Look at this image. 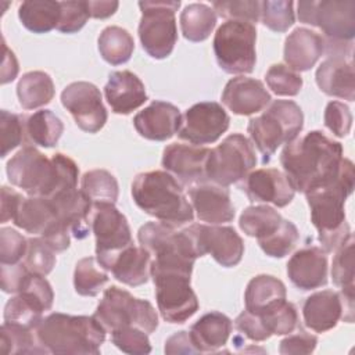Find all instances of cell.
Returning <instances> with one entry per match:
<instances>
[{"mask_svg": "<svg viewBox=\"0 0 355 355\" xmlns=\"http://www.w3.org/2000/svg\"><path fill=\"white\" fill-rule=\"evenodd\" d=\"M186 229L193 237L198 258L211 254V257L225 268H233L241 261L244 241L233 227L191 225Z\"/></svg>", "mask_w": 355, "mask_h": 355, "instance_id": "18", "label": "cell"}, {"mask_svg": "<svg viewBox=\"0 0 355 355\" xmlns=\"http://www.w3.org/2000/svg\"><path fill=\"white\" fill-rule=\"evenodd\" d=\"M230 318L220 312H209L201 316L190 327V338L198 352H214L226 345L232 333Z\"/></svg>", "mask_w": 355, "mask_h": 355, "instance_id": "31", "label": "cell"}, {"mask_svg": "<svg viewBox=\"0 0 355 355\" xmlns=\"http://www.w3.org/2000/svg\"><path fill=\"white\" fill-rule=\"evenodd\" d=\"M298 19L318 26L329 43L352 42L355 36V1L322 0L298 1Z\"/></svg>", "mask_w": 355, "mask_h": 355, "instance_id": "13", "label": "cell"}, {"mask_svg": "<svg viewBox=\"0 0 355 355\" xmlns=\"http://www.w3.org/2000/svg\"><path fill=\"white\" fill-rule=\"evenodd\" d=\"M286 301V286L282 280L270 275L252 277L245 288V309L255 315H262Z\"/></svg>", "mask_w": 355, "mask_h": 355, "instance_id": "32", "label": "cell"}, {"mask_svg": "<svg viewBox=\"0 0 355 355\" xmlns=\"http://www.w3.org/2000/svg\"><path fill=\"white\" fill-rule=\"evenodd\" d=\"M54 83L49 73L31 71L22 75L17 85L19 104L25 110H35L49 104L54 97Z\"/></svg>", "mask_w": 355, "mask_h": 355, "instance_id": "34", "label": "cell"}, {"mask_svg": "<svg viewBox=\"0 0 355 355\" xmlns=\"http://www.w3.org/2000/svg\"><path fill=\"white\" fill-rule=\"evenodd\" d=\"M212 7L223 18L245 21L254 24L259 19L261 1L241 0V1H214Z\"/></svg>", "mask_w": 355, "mask_h": 355, "instance_id": "49", "label": "cell"}, {"mask_svg": "<svg viewBox=\"0 0 355 355\" xmlns=\"http://www.w3.org/2000/svg\"><path fill=\"white\" fill-rule=\"evenodd\" d=\"M230 118L215 101H202L190 107L182 116L178 136L194 146L215 143L229 128Z\"/></svg>", "mask_w": 355, "mask_h": 355, "instance_id": "17", "label": "cell"}, {"mask_svg": "<svg viewBox=\"0 0 355 355\" xmlns=\"http://www.w3.org/2000/svg\"><path fill=\"white\" fill-rule=\"evenodd\" d=\"M7 176L11 184L28 196L50 198L60 191L76 189L79 168L61 153L47 158L37 148L26 146L7 162Z\"/></svg>", "mask_w": 355, "mask_h": 355, "instance_id": "2", "label": "cell"}, {"mask_svg": "<svg viewBox=\"0 0 355 355\" xmlns=\"http://www.w3.org/2000/svg\"><path fill=\"white\" fill-rule=\"evenodd\" d=\"M265 79L269 89L277 96H297L304 83L300 73L284 64L272 65Z\"/></svg>", "mask_w": 355, "mask_h": 355, "instance_id": "46", "label": "cell"}, {"mask_svg": "<svg viewBox=\"0 0 355 355\" xmlns=\"http://www.w3.org/2000/svg\"><path fill=\"white\" fill-rule=\"evenodd\" d=\"M354 184V164L344 158L336 179L305 193L311 209V222L319 233V241L324 252H336L352 236L345 220L344 204L352 193Z\"/></svg>", "mask_w": 355, "mask_h": 355, "instance_id": "3", "label": "cell"}, {"mask_svg": "<svg viewBox=\"0 0 355 355\" xmlns=\"http://www.w3.org/2000/svg\"><path fill=\"white\" fill-rule=\"evenodd\" d=\"M80 190L90 198L93 204H115L119 193L115 176L105 169H93L86 172L82 176Z\"/></svg>", "mask_w": 355, "mask_h": 355, "instance_id": "39", "label": "cell"}, {"mask_svg": "<svg viewBox=\"0 0 355 355\" xmlns=\"http://www.w3.org/2000/svg\"><path fill=\"white\" fill-rule=\"evenodd\" d=\"M255 165L257 155L252 143L244 135L233 133L209 150L205 178L215 184L227 187L245 179Z\"/></svg>", "mask_w": 355, "mask_h": 355, "instance_id": "9", "label": "cell"}, {"mask_svg": "<svg viewBox=\"0 0 355 355\" xmlns=\"http://www.w3.org/2000/svg\"><path fill=\"white\" fill-rule=\"evenodd\" d=\"M28 240L11 227L0 230V262L1 265H15L26 254Z\"/></svg>", "mask_w": 355, "mask_h": 355, "instance_id": "52", "label": "cell"}, {"mask_svg": "<svg viewBox=\"0 0 355 355\" xmlns=\"http://www.w3.org/2000/svg\"><path fill=\"white\" fill-rule=\"evenodd\" d=\"M60 21L57 29L62 33H75L87 22L90 12L87 1H60Z\"/></svg>", "mask_w": 355, "mask_h": 355, "instance_id": "50", "label": "cell"}, {"mask_svg": "<svg viewBox=\"0 0 355 355\" xmlns=\"http://www.w3.org/2000/svg\"><path fill=\"white\" fill-rule=\"evenodd\" d=\"M104 94L112 112L122 115L130 114L148 98L144 83L130 71L111 72Z\"/></svg>", "mask_w": 355, "mask_h": 355, "instance_id": "27", "label": "cell"}, {"mask_svg": "<svg viewBox=\"0 0 355 355\" xmlns=\"http://www.w3.org/2000/svg\"><path fill=\"white\" fill-rule=\"evenodd\" d=\"M3 50H4V60L1 67V83L6 85L15 79L18 73V62L14 53L7 47L4 42H3Z\"/></svg>", "mask_w": 355, "mask_h": 355, "instance_id": "58", "label": "cell"}, {"mask_svg": "<svg viewBox=\"0 0 355 355\" xmlns=\"http://www.w3.org/2000/svg\"><path fill=\"white\" fill-rule=\"evenodd\" d=\"M304 323L316 333H324L337 326L340 320L354 322V287L322 290L311 294L302 305Z\"/></svg>", "mask_w": 355, "mask_h": 355, "instance_id": "15", "label": "cell"}, {"mask_svg": "<svg viewBox=\"0 0 355 355\" xmlns=\"http://www.w3.org/2000/svg\"><path fill=\"white\" fill-rule=\"evenodd\" d=\"M165 352L166 354H198L194 348L189 331H178L171 336L165 343Z\"/></svg>", "mask_w": 355, "mask_h": 355, "instance_id": "57", "label": "cell"}, {"mask_svg": "<svg viewBox=\"0 0 355 355\" xmlns=\"http://www.w3.org/2000/svg\"><path fill=\"white\" fill-rule=\"evenodd\" d=\"M257 29L254 24L237 19L223 22L214 37L218 65L227 73H250L257 62Z\"/></svg>", "mask_w": 355, "mask_h": 355, "instance_id": "8", "label": "cell"}, {"mask_svg": "<svg viewBox=\"0 0 355 355\" xmlns=\"http://www.w3.org/2000/svg\"><path fill=\"white\" fill-rule=\"evenodd\" d=\"M298 239L300 233L297 226L288 219H282V223L273 233L258 239V244L266 255L283 258L295 247Z\"/></svg>", "mask_w": 355, "mask_h": 355, "instance_id": "42", "label": "cell"}, {"mask_svg": "<svg viewBox=\"0 0 355 355\" xmlns=\"http://www.w3.org/2000/svg\"><path fill=\"white\" fill-rule=\"evenodd\" d=\"M132 197L141 211L173 227L194 218L182 184L169 172L139 173L132 183Z\"/></svg>", "mask_w": 355, "mask_h": 355, "instance_id": "4", "label": "cell"}, {"mask_svg": "<svg viewBox=\"0 0 355 355\" xmlns=\"http://www.w3.org/2000/svg\"><path fill=\"white\" fill-rule=\"evenodd\" d=\"M304 126V114L293 100H275L259 116L251 118L247 132L268 162L275 151L294 140Z\"/></svg>", "mask_w": 355, "mask_h": 355, "instance_id": "6", "label": "cell"}, {"mask_svg": "<svg viewBox=\"0 0 355 355\" xmlns=\"http://www.w3.org/2000/svg\"><path fill=\"white\" fill-rule=\"evenodd\" d=\"M133 50L132 35L121 26H107L98 36L100 55L111 65H121L129 61Z\"/></svg>", "mask_w": 355, "mask_h": 355, "instance_id": "36", "label": "cell"}, {"mask_svg": "<svg viewBox=\"0 0 355 355\" xmlns=\"http://www.w3.org/2000/svg\"><path fill=\"white\" fill-rule=\"evenodd\" d=\"M98 265L112 273V276L130 287H136L147 283L150 277L151 254L140 247L128 245L107 259L98 262Z\"/></svg>", "mask_w": 355, "mask_h": 355, "instance_id": "24", "label": "cell"}, {"mask_svg": "<svg viewBox=\"0 0 355 355\" xmlns=\"http://www.w3.org/2000/svg\"><path fill=\"white\" fill-rule=\"evenodd\" d=\"M93 316L107 333L135 326L148 334L158 327V316L154 306L116 286H111L104 291Z\"/></svg>", "mask_w": 355, "mask_h": 355, "instance_id": "7", "label": "cell"}, {"mask_svg": "<svg viewBox=\"0 0 355 355\" xmlns=\"http://www.w3.org/2000/svg\"><path fill=\"white\" fill-rule=\"evenodd\" d=\"M326 49L324 37L306 29H294L284 42V61L295 72L311 69Z\"/></svg>", "mask_w": 355, "mask_h": 355, "instance_id": "30", "label": "cell"}, {"mask_svg": "<svg viewBox=\"0 0 355 355\" xmlns=\"http://www.w3.org/2000/svg\"><path fill=\"white\" fill-rule=\"evenodd\" d=\"M155 286L158 311L165 322L184 323L198 311V300L190 286L191 273L175 269H150Z\"/></svg>", "mask_w": 355, "mask_h": 355, "instance_id": "11", "label": "cell"}, {"mask_svg": "<svg viewBox=\"0 0 355 355\" xmlns=\"http://www.w3.org/2000/svg\"><path fill=\"white\" fill-rule=\"evenodd\" d=\"M282 215L268 205L247 207L240 215V229L250 237L262 239L273 233L282 223Z\"/></svg>", "mask_w": 355, "mask_h": 355, "instance_id": "38", "label": "cell"}, {"mask_svg": "<svg viewBox=\"0 0 355 355\" xmlns=\"http://www.w3.org/2000/svg\"><path fill=\"white\" fill-rule=\"evenodd\" d=\"M133 125L141 137L164 141L179 132L182 115L173 104L155 100L135 115Z\"/></svg>", "mask_w": 355, "mask_h": 355, "instance_id": "21", "label": "cell"}, {"mask_svg": "<svg viewBox=\"0 0 355 355\" xmlns=\"http://www.w3.org/2000/svg\"><path fill=\"white\" fill-rule=\"evenodd\" d=\"M1 352L3 354H42L46 349L39 344L35 330L17 324L3 323L1 326Z\"/></svg>", "mask_w": 355, "mask_h": 355, "instance_id": "41", "label": "cell"}, {"mask_svg": "<svg viewBox=\"0 0 355 355\" xmlns=\"http://www.w3.org/2000/svg\"><path fill=\"white\" fill-rule=\"evenodd\" d=\"M58 218L79 240L87 237L90 229V212L93 202L78 189L60 191L49 198Z\"/></svg>", "mask_w": 355, "mask_h": 355, "instance_id": "28", "label": "cell"}, {"mask_svg": "<svg viewBox=\"0 0 355 355\" xmlns=\"http://www.w3.org/2000/svg\"><path fill=\"white\" fill-rule=\"evenodd\" d=\"M234 326L243 336L252 341H265L270 337V333L266 330L261 318L247 309L236 318Z\"/></svg>", "mask_w": 355, "mask_h": 355, "instance_id": "55", "label": "cell"}, {"mask_svg": "<svg viewBox=\"0 0 355 355\" xmlns=\"http://www.w3.org/2000/svg\"><path fill=\"white\" fill-rule=\"evenodd\" d=\"M216 25V12L202 3H191L180 14V29L190 42H202L209 37Z\"/></svg>", "mask_w": 355, "mask_h": 355, "instance_id": "35", "label": "cell"}, {"mask_svg": "<svg viewBox=\"0 0 355 355\" xmlns=\"http://www.w3.org/2000/svg\"><path fill=\"white\" fill-rule=\"evenodd\" d=\"M324 125L337 137H344L349 133L352 125V114L341 101H330L324 110Z\"/></svg>", "mask_w": 355, "mask_h": 355, "instance_id": "53", "label": "cell"}, {"mask_svg": "<svg viewBox=\"0 0 355 355\" xmlns=\"http://www.w3.org/2000/svg\"><path fill=\"white\" fill-rule=\"evenodd\" d=\"M22 200L24 197L15 190L7 186L1 187V223H6L7 220L14 219Z\"/></svg>", "mask_w": 355, "mask_h": 355, "instance_id": "56", "label": "cell"}, {"mask_svg": "<svg viewBox=\"0 0 355 355\" xmlns=\"http://www.w3.org/2000/svg\"><path fill=\"white\" fill-rule=\"evenodd\" d=\"M90 17L93 18H108L119 7L118 1H87Z\"/></svg>", "mask_w": 355, "mask_h": 355, "instance_id": "59", "label": "cell"}, {"mask_svg": "<svg viewBox=\"0 0 355 355\" xmlns=\"http://www.w3.org/2000/svg\"><path fill=\"white\" fill-rule=\"evenodd\" d=\"M25 130L33 144L50 148L58 143L64 132V123L50 110H40L28 116Z\"/></svg>", "mask_w": 355, "mask_h": 355, "instance_id": "37", "label": "cell"}, {"mask_svg": "<svg viewBox=\"0 0 355 355\" xmlns=\"http://www.w3.org/2000/svg\"><path fill=\"white\" fill-rule=\"evenodd\" d=\"M263 322L266 330L272 334H290L298 327V312L293 302L283 301L273 309L258 315Z\"/></svg>", "mask_w": 355, "mask_h": 355, "instance_id": "44", "label": "cell"}, {"mask_svg": "<svg viewBox=\"0 0 355 355\" xmlns=\"http://www.w3.org/2000/svg\"><path fill=\"white\" fill-rule=\"evenodd\" d=\"M12 222L22 230L40 236L55 252L69 247V229L46 197L24 198Z\"/></svg>", "mask_w": 355, "mask_h": 355, "instance_id": "14", "label": "cell"}, {"mask_svg": "<svg viewBox=\"0 0 355 355\" xmlns=\"http://www.w3.org/2000/svg\"><path fill=\"white\" fill-rule=\"evenodd\" d=\"M318 344V337L306 333L304 329L298 327L294 334L283 338L279 345V352L282 355L290 354H311L315 351Z\"/></svg>", "mask_w": 355, "mask_h": 355, "instance_id": "54", "label": "cell"}, {"mask_svg": "<svg viewBox=\"0 0 355 355\" xmlns=\"http://www.w3.org/2000/svg\"><path fill=\"white\" fill-rule=\"evenodd\" d=\"M270 94L263 83L247 76L230 79L222 93V103L237 115L259 112L270 103Z\"/></svg>", "mask_w": 355, "mask_h": 355, "instance_id": "25", "label": "cell"}, {"mask_svg": "<svg viewBox=\"0 0 355 355\" xmlns=\"http://www.w3.org/2000/svg\"><path fill=\"white\" fill-rule=\"evenodd\" d=\"M259 19L270 31L286 32L295 22L294 3L287 0L261 1Z\"/></svg>", "mask_w": 355, "mask_h": 355, "instance_id": "43", "label": "cell"}, {"mask_svg": "<svg viewBox=\"0 0 355 355\" xmlns=\"http://www.w3.org/2000/svg\"><path fill=\"white\" fill-rule=\"evenodd\" d=\"M90 229L96 237V259L101 262L122 248L132 245V232L126 216L114 204H93Z\"/></svg>", "mask_w": 355, "mask_h": 355, "instance_id": "16", "label": "cell"}, {"mask_svg": "<svg viewBox=\"0 0 355 355\" xmlns=\"http://www.w3.org/2000/svg\"><path fill=\"white\" fill-rule=\"evenodd\" d=\"M111 338L115 347L119 348L122 352L133 355H144L151 352L148 336L144 330L139 327L126 326L116 329L111 331Z\"/></svg>", "mask_w": 355, "mask_h": 355, "instance_id": "48", "label": "cell"}, {"mask_svg": "<svg viewBox=\"0 0 355 355\" xmlns=\"http://www.w3.org/2000/svg\"><path fill=\"white\" fill-rule=\"evenodd\" d=\"M343 146L320 130H311L287 143L280 164L294 191L308 193L337 178L343 165Z\"/></svg>", "mask_w": 355, "mask_h": 355, "instance_id": "1", "label": "cell"}, {"mask_svg": "<svg viewBox=\"0 0 355 355\" xmlns=\"http://www.w3.org/2000/svg\"><path fill=\"white\" fill-rule=\"evenodd\" d=\"M60 1L28 0L19 4L18 17L21 24L33 33H47L57 29L60 21Z\"/></svg>", "mask_w": 355, "mask_h": 355, "instance_id": "33", "label": "cell"}, {"mask_svg": "<svg viewBox=\"0 0 355 355\" xmlns=\"http://www.w3.org/2000/svg\"><path fill=\"white\" fill-rule=\"evenodd\" d=\"M0 130H1V157L4 158L11 150L24 141L25 125L18 114L1 110L0 112Z\"/></svg>", "mask_w": 355, "mask_h": 355, "instance_id": "51", "label": "cell"}, {"mask_svg": "<svg viewBox=\"0 0 355 355\" xmlns=\"http://www.w3.org/2000/svg\"><path fill=\"white\" fill-rule=\"evenodd\" d=\"M244 190L250 201L272 202L279 208L290 204L295 194L286 175L275 168H262L248 173Z\"/></svg>", "mask_w": 355, "mask_h": 355, "instance_id": "23", "label": "cell"}, {"mask_svg": "<svg viewBox=\"0 0 355 355\" xmlns=\"http://www.w3.org/2000/svg\"><path fill=\"white\" fill-rule=\"evenodd\" d=\"M139 37L146 53L157 60L166 58L178 40L175 12L180 1H140Z\"/></svg>", "mask_w": 355, "mask_h": 355, "instance_id": "10", "label": "cell"}, {"mask_svg": "<svg viewBox=\"0 0 355 355\" xmlns=\"http://www.w3.org/2000/svg\"><path fill=\"white\" fill-rule=\"evenodd\" d=\"M189 197L197 218L211 225L230 222L234 218V207L226 187L212 183H197L190 187Z\"/></svg>", "mask_w": 355, "mask_h": 355, "instance_id": "22", "label": "cell"}, {"mask_svg": "<svg viewBox=\"0 0 355 355\" xmlns=\"http://www.w3.org/2000/svg\"><path fill=\"white\" fill-rule=\"evenodd\" d=\"M24 265L32 273L47 276L55 265V251L42 237L29 239Z\"/></svg>", "mask_w": 355, "mask_h": 355, "instance_id": "45", "label": "cell"}, {"mask_svg": "<svg viewBox=\"0 0 355 355\" xmlns=\"http://www.w3.org/2000/svg\"><path fill=\"white\" fill-rule=\"evenodd\" d=\"M287 275L291 283L304 291L327 283V257L319 247L301 248L288 259Z\"/></svg>", "mask_w": 355, "mask_h": 355, "instance_id": "26", "label": "cell"}, {"mask_svg": "<svg viewBox=\"0 0 355 355\" xmlns=\"http://www.w3.org/2000/svg\"><path fill=\"white\" fill-rule=\"evenodd\" d=\"M53 288L44 276L26 270L15 295L4 306V323L36 330L43 312L53 306Z\"/></svg>", "mask_w": 355, "mask_h": 355, "instance_id": "12", "label": "cell"}, {"mask_svg": "<svg viewBox=\"0 0 355 355\" xmlns=\"http://www.w3.org/2000/svg\"><path fill=\"white\" fill-rule=\"evenodd\" d=\"M35 333L46 352L98 355L107 331L94 316L54 312L42 319Z\"/></svg>", "mask_w": 355, "mask_h": 355, "instance_id": "5", "label": "cell"}, {"mask_svg": "<svg viewBox=\"0 0 355 355\" xmlns=\"http://www.w3.org/2000/svg\"><path fill=\"white\" fill-rule=\"evenodd\" d=\"M333 283L340 288L354 287V236L341 245L333 258Z\"/></svg>", "mask_w": 355, "mask_h": 355, "instance_id": "47", "label": "cell"}, {"mask_svg": "<svg viewBox=\"0 0 355 355\" xmlns=\"http://www.w3.org/2000/svg\"><path fill=\"white\" fill-rule=\"evenodd\" d=\"M316 85L327 96L348 101L355 98V73L351 60L343 55H331L316 69Z\"/></svg>", "mask_w": 355, "mask_h": 355, "instance_id": "29", "label": "cell"}, {"mask_svg": "<svg viewBox=\"0 0 355 355\" xmlns=\"http://www.w3.org/2000/svg\"><path fill=\"white\" fill-rule=\"evenodd\" d=\"M61 103L83 132L96 133L107 122L108 115L100 89L90 82L69 83L61 93Z\"/></svg>", "mask_w": 355, "mask_h": 355, "instance_id": "19", "label": "cell"}, {"mask_svg": "<svg viewBox=\"0 0 355 355\" xmlns=\"http://www.w3.org/2000/svg\"><path fill=\"white\" fill-rule=\"evenodd\" d=\"M97 259L86 257L78 261L73 272V286L79 295L94 297L108 282V275L103 270Z\"/></svg>", "mask_w": 355, "mask_h": 355, "instance_id": "40", "label": "cell"}, {"mask_svg": "<svg viewBox=\"0 0 355 355\" xmlns=\"http://www.w3.org/2000/svg\"><path fill=\"white\" fill-rule=\"evenodd\" d=\"M209 154V148L172 143L164 148L162 166L179 179L180 184L189 186L201 183L205 179V164ZM176 179V180H178Z\"/></svg>", "mask_w": 355, "mask_h": 355, "instance_id": "20", "label": "cell"}]
</instances>
